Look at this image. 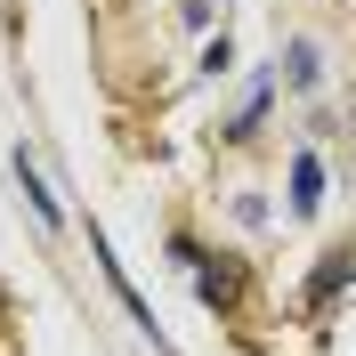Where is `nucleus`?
<instances>
[{"instance_id":"nucleus-4","label":"nucleus","mask_w":356,"mask_h":356,"mask_svg":"<svg viewBox=\"0 0 356 356\" xmlns=\"http://www.w3.org/2000/svg\"><path fill=\"white\" fill-rule=\"evenodd\" d=\"M316 211H324V162L291 154V219H316Z\"/></svg>"},{"instance_id":"nucleus-2","label":"nucleus","mask_w":356,"mask_h":356,"mask_svg":"<svg viewBox=\"0 0 356 356\" xmlns=\"http://www.w3.org/2000/svg\"><path fill=\"white\" fill-rule=\"evenodd\" d=\"M89 251H97V267H106V284L122 291V308H130V324H138V332H146V340H154L162 356H170V340L154 332V308H146V300H138V284H130V275H122V259H113V243H106V227H89Z\"/></svg>"},{"instance_id":"nucleus-3","label":"nucleus","mask_w":356,"mask_h":356,"mask_svg":"<svg viewBox=\"0 0 356 356\" xmlns=\"http://www.w3.org/2000/svg\"><path fill=\"white\" fill-rule=\"evenodd\" d=\"M340 284H356V251H348V243H340V251H324V267L308 275V291H300V300H308V308H332V300H340Z\"/></svg>"},{"instance_id":"nucleus-6","label":"nucleus","mask_w":356,"mask_h":356,"mask_svg":"<svg viewBox=\"0 0 356 356\" xmlns=\"http://www.w3.org/2000/svg\"><path fill=\"white\" fill-rule=\"evenodd\" d=\"M316 73H324L316 41H291V49H284V81H291V89H316Z\"/></svg>"},{"instance_id":"nucleus-5","label":"nucleus","mask_w":356,"mask_h":356,"mask_svg":"<svg viewBox=\"0 0 356 356\" xmlns=\"http://www.w3.org/2000/svg\"><path fill=\"white\" fill-rule=\"evenodd\" d=\"M17 186H24V195H33V211H41V227H65V211H57V195H49V186H41V162L24 154V146H17Z\"/></svg>"},{"instance_id":"nucleus-1","label":"nucleus","mask_w":356,"mask_h":356,"mask_svg":"<svg viewBox=\"0 0 356 356\" xmlns=\"http://www.w3.org/2000/svg\"><path fill=\"white\" fill-rule=\"evenodd\" d=\"M195 291H202V308H219V316H235L243 308V291H251V275H243V259H211V251H195Z\"/></svg>"}]
</instances>
